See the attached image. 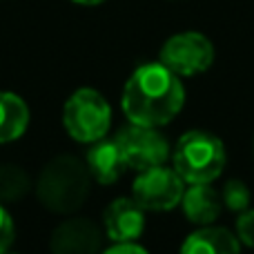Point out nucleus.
<instances>
[{
	"instance_id": "20",
	"label": "nucleus",
	"mask_w": 254,
	"mask_h": 254,
	"mask_svg": "<svg viewBox=\"0 0 254 254\" xmlns=\"http://www.w3.org/2000/svg\"><path fill=\"white\" fill-rule=\"evenodd\" d=\"M2 254H9V252H2Z\"/></svg>"
},
{
	"instance_id": "10",
	"label": "nucleus",
	"mask_w": 254,
	"mask_h": 254,
	"mask_svg": "<svg viewBox=\"0 0 254 254\" xmlns=\"http://www.w3.org/2000/svg\"><path fill=\"white\" fill-rule=\"evenodd\" d=\"M85 165H87L92 179L101 185H114L127 170L123 152H121L119 143L114 138H101L96 143H92L87 156H85Z\"/></svg>"
},
{
	"instance_id": "1",
	"label": "nucleus",
	"mask_w": 254,
	"mask_h": 254,
	"mask_svg": "<svg viewBox=\"0 0 254 254\" xmlns=\"http://www.w3.org/2000/svg\"><path fill=\"white\" fill-rule=\"evenodd\" d=\"M185 89L181 76L167 69L161 61L136 67L127 78L121 107L127 121L145 127H163L183 110Z\"/></svg>"
},
{
	"instance_id": "12",
	"label": "nucleus",
	"mask_w": 254,
	"mask_h": 254,
	"mask_svg": "<svg viewBox=\"0 0 254 254\" xmlns=\"http://www.w3.org/2000/svg\"><path fill=\"white\" fill-rule=\"evenodd\" d=\"M181 254H241V241L225 228L198 225L183 241Z\"/></svg>"
},
{
	"instance_id": "4",
	"label": "nucleus",
	"mask_w": 254,
	"mask_h": 254,
	"mask_svg": "<svg viewBox=\"0 0 254 254\" xmlns=\"http://www.w3.org/2000/svg\"><path fill=\"white\" fill-rule=\"evenodd\" d=\"M63 125L78 143H96L110 131L112 107L96 89L83 87L67 98L63 107Z\"/></svg>"
},
{
	"instance_id": "14",
	"label": "nucleus",
	"mask_w": 254,
	"mask_h": 254,
	"mask_svg": "<svg viewBox=\"0 0 254 254\" xmlns=\"http://www.w3.org/2000/svg\"><path fill=\"white\" fill-rule=\"evenodd\" d=\"M31 190V179L18 165H0V203H16Z\"/></svg>"
},
{
	"instance_id": "11",
	"label": "nucleus",
	"mask_w": 254,
	"mask_h": 254,
	"mask_svg": "<svg viewBox=\"0 0 254 254\" xmlns=\"http://www.w3.org/2000/svg\"><path fill=\"white\" fill-rule=\"evenodd\" d=\"M181 207L188 221L196 225H212L221 216L223 201H221V194L210 188V183H192L190 188H185Z\"/></svg>"
},
{
	"instance_id": "7",
	"label": "nucleus",
	"mask_w": 254,
	"mask_h": 254,
	"mask_svg": "<svg viewBox=\"0 0 254 254\" xmlns=\"http://www.w3.org/2000/svg\"><path fill=\"white\" fill-rule=\"evenodd\" d=\"M116 143H119L123 158L127 167L134 172H143L149 167L165 165V161L170 158V143L167 138L158 131V127H145V125H134L116 134Z\"/></svg>"
},
{
	"instance_id": "17",
	"label": "nucleus",
	"mask_w": 254,
	"mask_h": 254,
	"mask_svg": "<svg viewBox=\"0 0 254 254\" xmlns=\"http://www.w3.org/2000/svg\"><path fill=\"white\" fill-rule=\"evenodd\" d=\"M13 239H16V228H13V219L9 216V212L4 210V205L0 203V254L7 252L11 248Z\"/></svg>"
},
{
	"instance_id": "16",
	"label": "nucleus",
	"mask_w": 254,
	"mask_h": 254,
	"mask_svg": "<svg viewBox=\"0 0 254 254\" xmlns=\"http://www.w3.org/2000/svg\"><path fill=\"white\" fill-rule=\"evenodd\" d=\"M237 237L243 246L254 248V210L248 207L237 219Z\"/></svg>"
},
{
	"instance_id": "2",
	"label": "nucleus",
	"mask_w": 254,
	"mask_h": 254,
	"mask_svg": "<svg viewBox=\"0 0 254 254\" xmlns=\"http://www.w3.org/2000/svg\"><path fill=\"white\" fill-rule=\"evenodd\" d=\"M92 174L85 161L69 154L54 156L40 170L36 181V196L45 210L61 216L76 214L92 194Z\"/></svg>"
},
{
	"instance_id": "15",
	"label": "nucleus",
	"mask_w": 254,
	"mask_h": 254,
	"mask_svg": "<svg viewBox=\"0 0 254 254\" xmlns=\"http://www.w3.org/2000/svg\"><path fill=\"white\" fill-rule=\"evenodd\" d=\"M221 201H223V207H228L230 212L241 214V212H246L248 207H250L252 194L243 181L234 179V181H228V183H225L223 192H221Z\"/></svg>"
},
{
	"instance_id": "13",
	"label": "nucleus",
	"mask_w": 254,
	"mask_h": 254,
	"mask_svg": "<svg viewBox=\"0 0 254 254\" xmlns=\"http://www.w3.org/2000/svg\"><path fill=\"white\" fill-rule=\"evenodd\" d=\"M29 125V107L18 94L0 92V143L20 138Z\"/></svg>"
},
{
	"instance_id": "8",
	"label": "nucleus",
	"mask_w": 254,
	"mask_h": 254,
	"mask_svg": "<svg viewBox=\"0 0 254 254\" xmlns=\"http://www.w3.org/2000/svg\"><path fill=\"white\" fill-rule=\"evenodd\" d=\"M101 246L103 234L98 225L83 216L63 221L49 239L52 254H101Z\"/></svg>"
},
{
	"instance_id": "5",
	"label": "nucleus",
	"mask_w": 254,
	"mask_h": 254,
	"mask_svg": "<svg viewBox=\"0 0 254 254\" xmlns=\"http://www.w3.org/2000/svg\"><path fill=\"white\" fill-rule=\"evenodd\" d=\"M161 63L181 78L203 74L214 63V45L198 31H181L165 40Z\"/></svg>"
},
{
	"instance_id": "18",
	"label": "nucleus",
	"mask_w": 254,
	"mask_h": 254,
	"mask_svg": "<svg viewBox=\"0 0 254 254\" xmlns=\"http://www.w3.org/2000/svg\"><path fill=\"white\" fill-rule=\"evenodd\" d=\"M101 254H149L145 248H140L138 243H116L110 250L101 252Z\"/></svg>"
},
{
	"instance_id": "6",
	"label": "nucleus",
	"mask_w": 254,
	"mask_h": 254,
	"mask_svg": "<svg viewBox=\"0 0 254 254\" xmlns=\"http://www.w3.org/2000/svg\"><path fill=\"white\" fill-rule=\"evenodd\" d=\"M185 192V181L176 174L174 167L156 165L138 172L131 188V196L145 212H170L181 205Z\"/></svg>"
},
{
	"instance_id": "19",
	"label": "nucleus",
	"mask_w": 254,
	"mask_h": 254,
	"mask_svg": "<svg viewBox=\"0 0 254 254\" xmlns=\"http://www.w3.org/2000/svg\"><path fill=\"white\" fill-rule=\"evenodd\" d=\"M71 2L85 4V7H94V4H101V2H105V0H71Z\"/></svg>"
},
{
	"instance_id": "9",
	"label": "nucleus",
	"mask_w": 254,
	"mask_h": 254,
	"mask_svg": "<svg viewBox=\"0 0 254 254\" xmlns=\"http://www.w3.org/2000/svg\"><path fill=\"white\" fill-rule=\"evenodd\" d=\"M105 234L116 243H134L145 232V210L134 196H121L103 212Z\"/></svg>"
},
{
	"instance_id": "3",
	"label": "nucleus",
	"mask_w": 254,
	"mask_h": 254,
	"mask_svg": "<svg viewBox=\"0 0 254 254\" xmlns=\"http://www.w3.org/2000/svg\"><path fill=\"white\" fill-rule=\"evenodd\" d=\"M225 145L219 136L203 129L183 134L172 152L174 170L188 185L212 183L225 167Z\"/></svg>"
}]
</instances>
